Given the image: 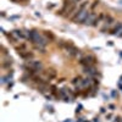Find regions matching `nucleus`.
<instances>
[{
    "label": "nucleus",
    "mask_w": 122,
    "mask_h": 122,
    "mask_svg": "<svg viewBox=\"0 0 122 122\" xmlns=\"http://www.w3.org/2000/svg\"><path fill=\"white\" fill-rule=\"evenodd\" d=\"M97 61H95V57L94 56H86V57H82L79 61V64L81 65H83V66H92L93 64H95Z\"/></svg>",
    "instance_id": "obj_1"
},
{
    "label": "nucleus",
    "mask_w": 122,
    "mask_h": 122,
    "mask_svg": "<svg viewBox=\"0 0 122 122\" xmlns=\"http://www.w3.org/2000/svg\"><path fill=\"white\" fill-rule=\"evenodd\" d=\"M95 21H97V16L94 14H89V16L86 18L84 23L89 25V26H95Z\"/></svg>",
    "instance_id": "obj_2"
},
{
    "label": "nucleus",
    "mask_w": 122,
    "mask_h": 122,
    "mask_svg": "<svg viewBox=\"0 0 122 122\" xmlns=\"http://www.w3.org/2000/svg\"><path fill=\"white\" fill-rule=\"evenodd\" d=\"M28 66H29L30 68H33V70L38 71L39 68H42V62H40V61H29V62H28Z\"/></svg>",
    "instance_id": "obj_3"
},
{
    "label": "nucleus",
    "mask_w": 122,
    "mask_h": 122,
    "mask_svg": "<svg viewBox=\"0 0 122 122\" xmlns=\"http://www.w3.org/2000/svg\"><path fill=\"white\" fill-rule=\"evenodd\" d=\"M45 75H46V77H48L49 79H53V78L56 77V71L53 70V68H49V70L45 71Z\"/></svg>",
    "instance_id": "obj_4"
},
{
    "label": "nucleus",
    "mask_w": 122,
    "mask_h": 122,
    "mask_svg": "<svg viewBox=\"0 0 122 122\" xmlns=\"http://www.w3.org/2000/svg\"><path fill=\"white\" fill-rule=\"evenodd\" d=\"M84 72H86V73H89V75H97V70H95L94 67L86 66V68H84Z\"/></svg>",
    "instance_id": "obj_5"
},
{
    "label": "nucleus",
    "mask_w": 122,
    "mask_h": 122,
    "mask_svg": "<svg viewBox=\"0 0 122 122\" xmlns=\"http://www.w3.org/2000/svg\"><path fill=\"white\" fill-rule=\"evenodd\" d=\"M20 56L23 57V59H29V57L33 56V54L29 53V51H25V53H22V54H20Z\"/></svg>",
    "instance_id": "obj_6"
},
{
    "label": "nucleus",
    "mask_w": 122,
    "mask_h": 122,
    "mask_svg": "<svg viewBox=\"0 0 122 122\" xmlns=\"http://www.w3.org/2000/svg\"><path fill=\"white\" fill-rule=\"evenodd\" d=\"M14 34H16L17 37H20L21 39L26 38V34H23V33H22V30H15V32H14Z\"/></svg>",
    "instance_id": "obj_7"
},
{
    "label": "nucleus",
    "mask_w": 122,
    "mask_h": 122,
    "mask_svg": "<svg viewBox=\"0 0 122 122\" xmlns=\"http://www.w3.org/2000/svg\"><path fill=\"white\" fill-rule=\"evenodd\" d=\"M112 21H114V18L111 17V16H107L106 17V23L107 25H111V23H112Z\"/></svg>",
    "instance_id": "obj_8"
},
{
    "label": "nucleus",
    "mask_w": 122,
    "mask_h": 122,
    "mask_svg": "<svg viewBox=\"0 0 122 122\" xmlns=\"http://www.w3.org/2000/svg\"><path fill=\"white\" fill-rule=\"evenodd\" d=\"M97 5H99V1H98V0H97V1H94V4H93V5H92V10H94Z\"/></svg>",
    "instance_id": "obj_9"
},
{
    "label": "nucleus",
    "mask_w": 122,
    "mask_h": 122,
    "mask_svg": "<svg viewBox=\"0 0 122 122\" xmlns=\"http://www.w3.org/2000/svg\"><path fill=\"white\" fill-rule=\"evenodd\" d=\"M75 1H79V0H75Z\"/></svg>",
    "instance_id": "obj_10"
}]
</instances>
